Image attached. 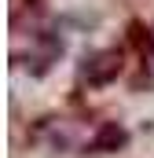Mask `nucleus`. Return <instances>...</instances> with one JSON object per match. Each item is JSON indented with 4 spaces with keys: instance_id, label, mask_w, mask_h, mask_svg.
<instances>
[{
    "instance_id": "f03ea898",
    "label": "nucleus",
    "mask_w": 154,
    "mask_h": 158,
    "mask_svg": "<svg viewBox=\"0 0 154 158\" xmlns=\"http://www.w3.org/2000/svg\"><path fill=\"white\" fill-rule=\"evenodd\" d=\"M125 143H128V132H125L117 121L99 125V132L92 136V151H117V147H125Z\"/></svg>"
},
{
    "instance_id": "f257e3e1",
    "label": "nucleus",
    "mask_w": 154,
    "mask_h": 158,
    "mask_svg": "<svg viewBox=\"0 0 154 158\" xmlns=\"http://www.w3.org/2000/svg\"><path fill=\"white\" fill-rule=\"evenodd\" d=\"M117 74H121V55H117V52H95V55H88L84 66H81V77L88 81L92 88L110 85Z\"/></svg>"
}]
</instances>
